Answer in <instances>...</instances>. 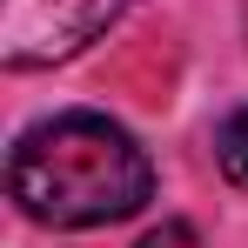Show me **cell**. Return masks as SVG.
Here are the masks:
<instances>
[{"mask_svg":"<svg viewBox=\"0 0 248 248\" xmlns=\"http://www.w3.org/2000/svg\"><path fill=\"white\" fill-rule=\"evenodd\" d=\"M134 0H0V61L14 74L61 67L94 47Z\"/></svg>","mask_w":248,"mask_h":248,"instance_id":"obj_2","label":"cell"},{"mask_svg":"<svg viewBox=\"0 0 248 248\" xmlns=\"http://www.w3.org/2000/svg\"><path fill=\"white\" fill-rule=\"evenodd\" d=\"M141 248H202V242H195V228H188V221H161L155 235H141Z\"/></svg>","mask_w":248,"mask_h":248,"instance_id":"obj_4","label":"cell"},{"mask_svg":"<svg viewBox=\"0 0 248 248\" xmlns=\"http://www.w3.org/2000/svg\"><path fill=\"white\" fill-rule=\"evenodd\" d=\"M215 161H221V174L235 188H248V108H235L228 121L215 127Z\"/></svg>","mask_w":248,"mask_h":248,"instance_id":"obj_3","label":"cell"},{"mask_svg":"<svg viewBox=\"0 0 248 248\" xmlns=\"http://www.w3.org/2000/svg\"><path fill=\"white\" fill-rule=\"evenodd\" d=\"M7 195L41 228H108L155 202V161L121 121L74 108L14 141Z\"/></svg>","mask_w":248,"mask_h":248,"instance_id":"obj_1","label":"cell"}]
</instances>
